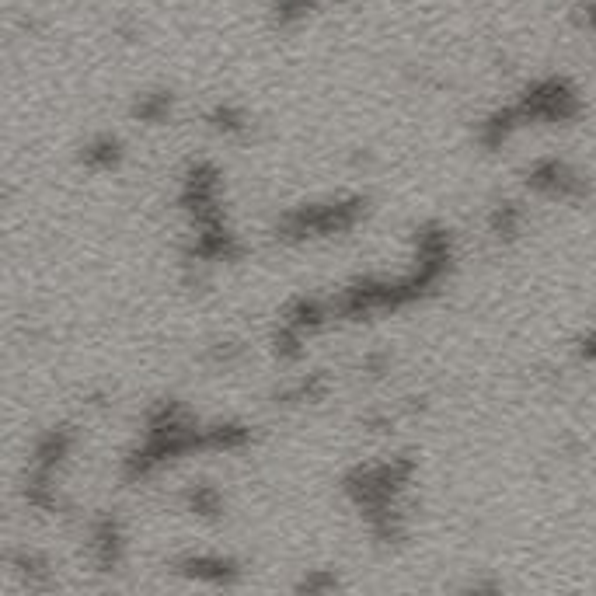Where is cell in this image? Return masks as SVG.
I'll return each instance as SVG.
<instances>
[{
	"mask_svg": "<svg viewBox=\"0 0 596 596\" xmlns=\"http://www.w3.org/2000/svg\"><path fill=\"white\" fill-rule=\"evenodd\" d=\"M579 353H583L586 363H593V366H596V328H593V332L583 339V346H579Z\"/></svg>",
	"mask_w": 596,
	"mask_h": 596,
	"instance_id": "cell-13",
	"label": "cell"
},
{
	"mask_svg": "<svg viewBox=\"0 0 596 596\" xmlns=\"http://www.w3.org/2000/svg\"><path fill=\"white\" fill-rule=\"evenodd\" d=\"M335 586H339V579H335L332 572H318V569H314L311 576L300 579L297 590H307V593H328V590H335Z\"/></svg>",
	"mask_w": 596,
	"mask_h": 596,
	"instance_id": "cell-12",
	"label": "cell"
},
{
	"mask_svg": "<svg viewBox=\"0 0 596 596\" xmlns=\"http://www.w3.org/2000/svg\"><path fill=\"white\" fill-rule=\"evenodd\" d=\"M122 551H126V534H122V523L119 516L105 513L91 523V558L102 572L119 569L122 562Z\"/></svg>",
	"mask_w": 596,
	"mask_h": 596,
	"instance_id": "cell-6",
	"label": "cell"
},
{
	"mask_svg": "<svg viewBox=\"0 0 596 596\" xmlns=\"http://www.w3.org/2000/svg\"><path fill=\"white\" fill-rule=\"evenodd\" d=\"M415 475V461L408 454L391 457L380 464H359L342 481L346 499L359 509L370 534L380 544L405 541V520H401V495Z\"/></svg>",
	"mask_w": 596,
	"mask_h": 596,
	"instance_id": "cell-1",
	"label": "cell"
},
{
	"mask_svg": "<svg viewBox=\"0 0 596 596\" xmlns=\"http://www.w3.org/2000/svg\"><path fill=\"white\" fill-rule=\"evenodd\" d=\"M523 220H527V213H523L520 203H499L488 213V231L499 241H516L523 231Z\"/></svg>",
	"mask_w": 596,
	"mask_h": 596,
	"instance_id": "cell-8",
	"label": "cell"
},
{
	"mask_svg": "<svg viewBox=\"0 0 596 596\" xmlns=\"http://www.w3.org/2000/svg\"><path fill=\"white\" fill-rule=\"evenodd\" d=\"M171 569L182 579H192V583L203 586H234L241 579V565L227 555H210V551H189V555L175 558Z\"/></svg>",
	"mask_w": 596,
	"mask_h": 596,
	"instance_id": "cell-5",
	"label": "cell"
},
{
	"mask_svg": "<svg viewBox=\"0 0 596 596\" xmlns=\"http://www.w3.org/2000/svg\"><path fill=\"white\" fill-rule=\"evenodd\" d=\"M136 119H143V122H164L171 116V95H143L140 102H136Z\"/></svg>",
	"mask_w": 596,
	"mask_h": 596,
	"instance_id": "cell-11",
	"label": "cell"
},
{
	"mask_svg": "<svg viewBox=\"0 0 596 596\" xmlns=\"http://www.w3.org/2000/svg\"><path fill=\"white\" fill-rule=\"evenodd\" d=\"M185 506H189V513L203 516V520H217L224 513V495L213 485H196L185 492Z\"/></svg>",
	"mask_w": 596,
	"mask_h": 596,
	"instance_id": "cell-9",
	"label": "cell"
},
{
	"mask_svg": "<svg viewBox=\"0 0 596 596\" xmlns=\"http://www.w3.org/2000/svg\"><path fill=\"white\" fill-rule=\"evenodd\" d=\"M210 126L217 129V133L224 136H244L248 133V116H244L241 109H234V105H220V109L210 112Z\"/></svg>",
	"mask_w": 596,
	"mask_h": 596,
	"instance_id": "cell-10",
	"label": "cell"
},
{
	"mask_svg": "<svg viewBox=\"0 0 596 596\" xmlns=\"http://www.w3.org/2000/svg\"><path fill=\"white\" fill-rule=\"evenodd\" d=\"M366 199L346 196L332 199V203H311V206H293L276 220V238L286 244H304L318 238H339L349 234L363 220Z\"/></svg>",
	"mask_w": 596,
	"mask_h": 596,
	"instance_id": "cell-2",
	"label": "cell"
},
{
	"mask_svg": "<svg viewBox=\"0 0 596 596\" xmlns=\"http://www.w3.org/2000/svg\"><path fill=\"white\" fill-rule=\"evenodd\" d=\"M579 95L569 81H558V77H548V81H537L534 88H527V95L516 102V112H520L523 126L527 122H569L579 116Z\"/></svg>",
	"mask_w": 596,
	"mask_h": 596,
	"instance_id": "cell-3",
	"label": "cell"
},
{
	"mask_svg": "<svg viewBox=\"0 0 596 596\" xmlns=\"http://www.w3.org/2000/svg\"><path fill=\"white\" fill-rule=\"evenodd\" d=\"M527 189L541 199H555V203H579L586 199L590 185L572 164L558 161V157H541L527 168Z\"/></svg>",
	"mask_w": 596,
	"mask_h": 596,
	"instance_id": "cell-4",
	"label": "cell"
},
{
	"mask_svg": "<svg viewBox=\"0 0 596 596\" xmlns=\"http://www.w3.org/2000/svg\"><path fill=\"white\" fill-rule=\"evenodd\" d=\"M81 161H84V168H91V171H112V168H119V161H122V143H119L112 133L95 136V140L84 143Z\"/></svg>",
	"mask_w": 596,
	"mask_h": 596,
	"instance_id": "cell-7",
	"label": "cell"
}]
</instances>
